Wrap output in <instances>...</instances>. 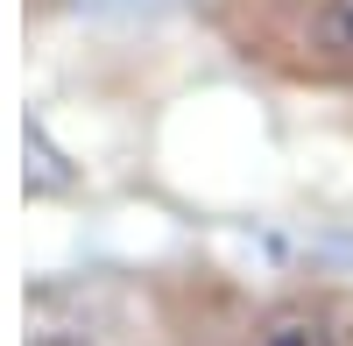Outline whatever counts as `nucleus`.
Returning a JSON list of instances; mask_svg holds the SVG:
<instances>
[{
    "instance_id": "1",
    "label": "nucleus",
    "mask_w": 353,
    "mask_h": 346,
    "mask_svg": "<svg viewBox=\"0 0 353 346\" xmlns=\"http://www.w3.org/2000/svg\"><path fill=\"white\" fill-rule=\"evenodd\" d=\"M212 28L283 85L353 92V0H212Z\"/></svg>"
},
{
    "instance_id": "3",
    "label": "nucleus",
    "mask_w": 353,
    "mask_h": 346,
    "mask_svg": "<svg viewBox=\"0 0 353 346\" xmlns=\"http://www.w3.org/2000/svg\"><path fill=\"white\" fill-rule=\"evenodd\" d=\"M28 346H92V339H78V332H36Z\"/></svg>"
},
{
    "instance_id": "2",
    "label": "nucleus",
    "mask_w": 353,
    "mask_h": 346,
    "mask_svg": "<svg viewBox=\"0 0 353 346\" xmlns=\"http://www.w3.org/2000/svg\"><path fill=\"white\" fill-rule=\"evenodd\" d=\"M254 346H353V304L325 290H297L261 311Z\"/></svg>"
}]
</instances>
